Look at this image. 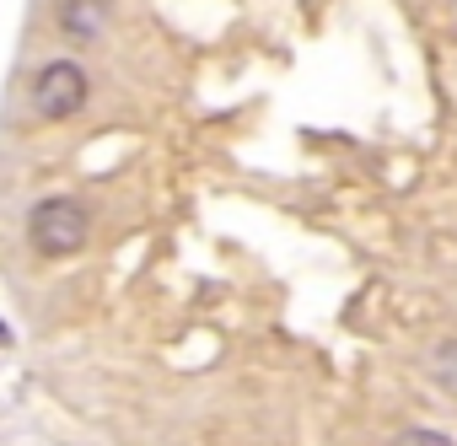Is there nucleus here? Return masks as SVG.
Here are the masks:
<instances>
[{"instance_id": "39448f33", "label": "nucleus", "mask_w": 457, "mask_h": 446, "mask_svg": "<svg viewBox=\"0 0 457 446\" xmlns=\"http://www.w3.org/2000/svg\"><path fill=\"white\" fill-rule=\"evenodd\" d=\"M393 446H452V435H441V430H403Z\"/></svg>"}, {"instance_id": "f257e3e1", "label": "nucleus", "mask_w": 457, "mask_h": 446, "mask_svg": "<svg viewBox=\"0 0 457 446\" xmlns=\"http://www.w3.org/2000/svg\"><path fill=\"white\" fill-rule=\"evenodd\" d=\"M87 232H92V220L76 199H44L33 204L28 215V243L44 253V259H71L87 248Z\"/></svg>"}, {"instance_id": "20e7f679", "label": "nucleus", "mask_w": 457, "mask_h": 446, "mask_svg": "<svg viewBox=\"0 0 457 446\" xmlns=\"http://www.w3.org/2000/svg\"><path fill=\"white\" fill-rule=\"evenodd\" d=\"M430 376H436V387L457 392V339H441V344H436V355H430Z\"/></svg>"}, {"instance_id": "423d86ee", "label": "nucleus", "mask_w": 457, "mask_h": 446, "mask_svg": "<svg viewBox=\"0 0 457 446\" xmlns=\"http://www.w3.org/2000/svg\"><path fill=\"white\" fill-rule=\"evenodd\" d=\"M0 344H12V328H6V323H0Z\"/></svg>"}, {"instance_id": "7ed1b4c3", "label": "nucleus", "mask_w": 457, "mask_h": 446, "mask_svg": "<svg viewBox=\"0 0 457 446\" xmlns=\"http://www.w3.org/2000/svg\"><path fill=\"white\" fill-rule=\"evenodd\" d=\"M108 0H65L60 6V33L65 38H76V44H92V38H103L108 33Z\"/></svg>"}, {"instance_id": "f03ea898", "label": "nucleus", "mask_w": 457, "mask_h": 446, "mask_svg": "<svg viewBox=\"0 0 457 446\" xmlns=\"http://www.w3.org/2000/svg\"><path fill=\"white\" fill-rule=\"evenodd\" d=\"M33 113L60 124V119H76L81 103H87V70L76 60H49L38 76H33V92H28Z\"/></svg>"}]
</instances>
